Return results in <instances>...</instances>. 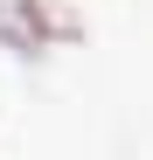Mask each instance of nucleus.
Instances as JSON below:
<instances>
[{"instance_id": "nucleus-2", "label": "nucleus", "mask_w": 153, "mask_h": 160, "mask_svg": "<svg viewBox=\"0 0 153 160\" xmlns=\"http://www.w3.org/2000/svg\"><path fill=\"white\" fill-rule=\"evenodd\" d=\"M14 7H21V0H0V42H7L14 56H42V35H35L28 21L14 14Z\"/></svg>"}, {"instance_id": "nucleus-1", "label": "nucleus", "mask_w": 153, "mask_h": 160, "mask_svg": "<svg viewBox=\"0 0 153 160\" xmlns=\"http://www.w3.org/2000/svg\"><path fill=\"white\" fill-rule=\"evenodd\" d=\"M21 14H28V28L49 42V35H56V42H70L76 35V14L70 7H56V0H21Z\"/></svg>"}]
</instances>
